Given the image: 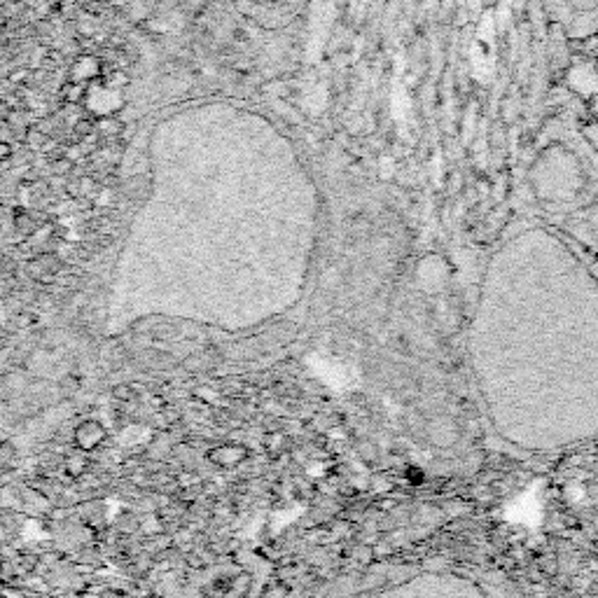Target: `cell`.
Here are the masks:
<instances>
[{"label": "cell", "instance_id": "obj_5", "mask_svg": "<svg viewBox=\"0 0 598 598\" xmlns=\"http://www.w3.org/2000/svg\"><path fill=\"white\" fill-rule=\"evenodd\" d=\"M285 594H288V589L285 587H271L264 591L262 598H285Z\"/></svg>", "mask_w": 598, "mask_h": 598}, {"label": "cell", "instance_id": "obj_8", "mask_svg": "<svg viewBox=\"0 0 598 598\" xmlns=\"http://www.w3.org/2000/svg\"><path fill=\"white\" fill-rule=\"evenodd\" d=\"M10 458H12V447H10V444H5V447H3V463L8 465Z\"/></svg>", "mask_w": 598, "mask_h": 598}, {"label": "cell", "instance_id": "obj_7", "mask_svg": "<svg viewBox=\"0 0 598 598\" xmlns=\"http://www.w3.org/2000/svg\"><path fill=\"white\" fill-rule=\"evenodd\" d=\"M283 437L281 435H271L269 440H267V447L271 449V451H278V447H283Z\"/></svg>", "mask_w": 598, "mask_h": 598}, {"label": "cell", "instance_id": "obj_2", "mask_svg": "<svg viewBox=\"0 0 598 598\" xmlns=\"http://www.w3.org/2000/svg\"><path fill=\"white\" fill-rule=\"evenodd\" d=\"M106 437V428H103L99 421H85L75 430V447H78L82 454H87V451L99 449L101 444L106 442Z\"/></svg>", "mask_w": 598, "mask_h": 598}, {"label": "cell", "instance_id": "obj_3", "mask_svg": "<svg viewBox=\"0 0 598 598\" xmlns=\"http://www.w3.org/2000/svg\"><path fill=\"white\" fill-rule=\"evenodd\" d=\"M66 468H68V472H71V475H82V472H85V468H87V458L82 454L71 456L66 461Z\"/></svg>", "mask_w": 598, "mask_h": 598}, {"label": "cell", "instance_id": "obj_1", "mask_svg": "<svg viewBox=\"0 0 598 598\" xmlns=\"http://www.w3.org/2000/svg\"><path fill=\"white\" fill-rule=\"evenodd\" d=\"M250 458V449L246 444H236V442H227V444H218L206 454V461L215 465V468H239Z\"/></svg>", "mask_w": 598, "mask_h": 598}, {"label": "cell", "instance_id": "obj_4", "mask_svg": "<svg viewBox=\"0 0 598 598\" xmlns=\"http://www.w3.org/2000/svg\"><path fill=\"white\" fill-rule=\"evenodd\" d=\"M405 477H407V482L414 486H421L423 482H426V472H423L421 468H416V465H409V468L405 470Z\"/></svg>", "mask_w": 598, "mask_h": 598}, {"label": "cell", "instance_id": "obj_6", "mask_svg": "<svg viewBox=\"0 0 598 598\" xmlns=\"http://www.w3.org/2000/svg\"><path fill=\"white\" fill-rule=\"evenodd\" d=\"M580 3V12H594L598 8V0H577Z\"/></svg>", "mask_w": 598, "mask_h": 598}]
</instances>
